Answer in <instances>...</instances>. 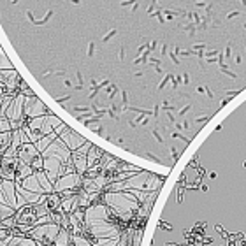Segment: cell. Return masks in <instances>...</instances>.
Wrapping results in <instances>:
<instances>
[{
	"instance_id": "obj_2",
	"label": "cell",
	"mask_w": 246,
	"mask_h": 246,
	"mask_svg": "<svg viewBox=\"0 0 246 246\" xmlns=\"http://www.w3.org/2000/svg\"><path fill=\"white\" fill-rule=\"evenodd\" d=\"M241 2H243V4H244V5H246V0H241Z\"/></svg>"
},
{
	"instance_id": "obj_1",
	"label": "cell",
	"mask_w": 246,
	"mask_h": 246,
	"mask_svg": "<svg viewBox=\"0 0 246 246\" xmlns=\"http://www.w3.org/2000/svg\"><path fill=\"white\" fill-rule=\"evenodd\" d=\"M239 14H241L239 11H232V12L229 14V19H230V18H236V16H239Z\"/></svg>"
},
{
	"instance_id": "obj_3",
	"label": "cell",
	"mask_w": 246,
	"mask_h": 246,
	"mask_svg": "<svg viewBox=\"0 0 246 246\" xmlns=\"http://www.w3.org/2000/svg\"><path fill=\"white\" fill-rule=\"evenodd\" d=\"M244 28H246V23H244Z\"/></svg>"
}]
</instances>
